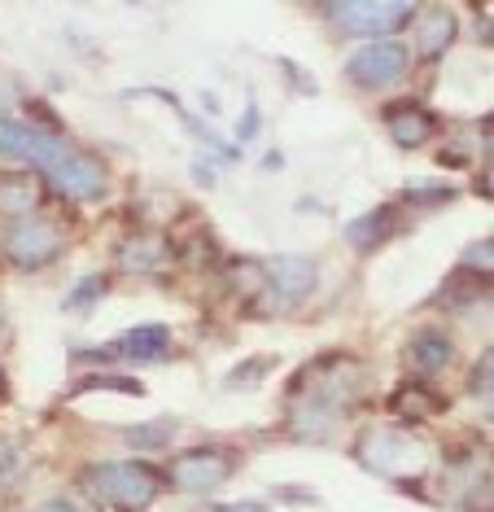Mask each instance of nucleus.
<instances>
[{
	"label": "nucleus",
	"instance_id": "nucleus-5",
	"mask_svg": "<svg viewBox=\"0 0 494 512\" xmlns=\"http://www.w3.org/2000/svg\"><path fill=\"white\" fill-rule=\"evenodd\" d=\"M232 473V456L223 447H202V451H184L171 464V482L180 491H215L219 482H228Z\"/></svg>",
	"mask_w": 494,
	"mask_h": 512
},
{
	"label": "nucleus",
	"instance_id": "nucleus-13",
	"mask_svg": "<svg viewBox=\"0 0 494 512\" xmlns=\"http://www.w3.org/2000/svg\"><path fill=\"white\" fill-rule=\"evenodd\" d=\"M40 206V184L31 176H0V211L5 215H31Z\"/></svg>",
	"mask_w": 494,
	"mask_h": 512
},
{
	"label": "nucleus",
	"instance_id": "nucleus-2",
	"mask_svg": "<svg viewBox=\"0 0 494 512\" xmlns=\"http://www.w3.org/2000/svg\"><path fill=\"white\" fill-rule=\"evenodd\" d=\"M324 14L337 18L350 36H385V31L403 27L416 14V5H403V0H350V5H328Z\"/></svg>",
	"mask_w": 494,
	"mask_h": 512
},
{
	"label": "nucleus",
	"instance_id": "nucleus-10",
	"mask_svg": "<svg viewBox=\"0 0 494 512\" xmlns=\"http://www.w3.org/2000/svg\"><path fill=\"white\" fill-rule=\"evenodd\" d=\"M171 346V333L162 324H145V329H132L123 342H114V355H127V359H162Z\"/></svg>",
	"mask_w": 494,
	"mask_h": 512
},
{
	"label": "nucleus",
	"instance_id": "nucleus-20",
	"mask_svg": "<svg viewBox=\"0 0 494 512\" xmlns=\"http://www.w3.org/2000/svg\"><path fill=\"white\" fill-rule=\"evenodd\" d=\"M35 512H79L75 504H66V499H49V504H40Z\"/></svg>",
	"mask_w": 494,
	"mask_h": 512
},
{
	"label": "nucleus",
	"instance_id": "nucleus-9",
	"mask_svg": "<svg viewBox=\"0 0 494 512\" xmlns=\"http://www.w3.org/2000/svg\"><path fill=\"white\" fill-rule=\"evenodd\" d=\"M385 123H390L394 141L407 145V149L411 145H425L433 136V114L420 110V106H390V110H385Z\"/></svg>",
	"mask_w": 494,
	"mask_h": 512
},
{
	"label": "nucleus",
	"instance_id": "nucleus-1",
	"mask_svg": "<svg viewBox=\"0 0 494 512\" xmlns=\"http://www.w3.org/2000/svg\"><path fill=\"white\" fill-rule=\"evenodd\" d=\"M88 491L101 499V504H114V508H145L154 504L158 491H162V477L158 469L149 464H136V460H110V464H97L88 469Z\"/></svg>",
	"mask_w": 494,
	"mask_h": 512
},
{
	"label": "nucleus",
	"instance_id": "nucleus-16",
	"mask_svg": "<svg viewBox=\"0 0 494 512\" xmlns=\"http://www.w3.org/2000/svg\"><path fill=\"white\" fill-rule=\"evenodd\" d=\"M162 241L158 237H136V241H127V246L119 250V267L123 272H132V276H140V272H154V267L162 263Z\"/></svg>",
	"mask_w": 494,
	"mask_h": 512
},
{
	"label": "nucleus",
	"instance_id": "nucleus-3",
	"mask_svg": "<svg viewBox=\"0 0 494 512\" xmlns=\"http://www.w3.org/2000/svg\"><path fill=\"white\" fill-rule=\"evenodd\" d=\"M0 154L9 158H22V162H35V167L53 171L57 162L70 154L66 141L40 132V127H27V123H14V119H0Z\"/></svg>",
	"mask_w": 494,
	"mask_h": 512
},
{
	"label": "nucleus",
	"instance_id": "nucleus-6",
	"mask_svg": "<svg viewBox=\"0 0 494 512\" xmlns=\"http://www.w3.org/2000/svg\"><path fill=\"white\" fill-rule=\"evenodd\" d=\"M5 250L18 267H44L62 254V232L53 224H44V219H22V224H14V232H9Z\"/></svg>",
	"mask_w": 494,
	"mask_h": 512
},
{
	"label": "nucleus",
	"instance_id": "nucleus-11",
	"mask_svg": "<svg viewBox=\"0 0 494 512\" xmlns=\"http://www.w3.org/2000/svg\"><path fill=\"white\" fill-rule=\"evenodd\" d=\"M451 44H455V14L433 9V14L420 18V57H425V62L442 57Z\"/></svg>",
	"mask_w": 494,
	"mask_h": 512
},
{
	"label": "nucleus",
	"instance_id": "nucleus-7",
	"mask_svg": "<svg viewBox=\"0 0 494 512\" xmlns=\"http://www.w3.org/2000/svg\"><path fill=\"white\" fill-rule=\"evenodd\" d=\"M49 176H53L57 189L66 197H75V202H92V197L105 193V167L92 154H75V149H70Z\"/></svg>",
	"mask_w": 494,
	"mask_h": 512
},
{
	"label": "nucleus",
	"instance_id": "nucleus-19",
	"mask_svg": "<svg viewBox=\"0 0 494 512\" xmlns=\"http://www.w3.org/2000/svg\"><path fill=\"white\" fill-rule=\"evenodd\" d=\"M9 473H14V451H5V447H0V486L9 482Z\"/></svg>",
	"mask_w": 494,
	"mask_h": 512
},
{
	"label": "nucleus",
	"instance_id": "nucleus-4",
	"mask_svg": "<svg viewBox=\"0 0 494 512\" xmlns=\"http://www.w3.org/2000/svg\"><path fill=\"white\" fill-rule=\"evenodd\" d=\"M346 75L363 88H385L407 75V49L398 40H376L346 62Z\"/></svg>",
	"mask_w": 494,
	"mask_h": 512
},
{
	"label": "nucleus",
	"instance_id": "nucleus-17",
	"mask_svg": "<svg viewBox=\"0 0 494 512\" xmlns=\"http://www.w3.org/2000/svg\"><path fill=\"white\" fill-rule=\"evenodd\" d=\"M171 434H175V425L162 421V425H149V429H132V442L136 447H162Z\"/></svg>",
	"mask_w": 494,
	"mask_h": 512
},
{
	"label": "nucleus",
	"instance_id": "nucleus-14",
	"mask_svg": "<svg viewBox=\"0 0 494 512\" xmlns=\"http://www.w3.org/2000/svg\"><path fill=\"white\" fill-rule=\"evenodd\" d=\"M390 224H394L390 206H381V211H368L363 219H355V224L346 228V241H350V246H359V250H376L385 237H390Z\"/></svg>",
	"mask_w": 494,
	"mask_h": 512
},
{
	"label": "nucleus",
	"instance_id": "nucleus-15",
	"mask_svg": "<svg viewBox=\"0 0 494 512\" xmlns=\"http://www.w3.org/2000/svg\"><path fill=\"white\" fill-rule=\"evenodd\" d=\"M442 412V399L433 390H425L420 381H411L394 394V416H407V421H425V416H438Z\"/></svg>",
	"mask_w": 494,
	"mask_h": 512
},
{
	"label": "nucleus",
	"instance_id": "nucleus-12",
	"mask_svg": "<svg viewBox=\"0 0 494 512\" xmlns=\"http://www.w3.org/2000/svg\"><path fill=\"white\" fill-rule=\"evenodd\" d=\"M411 364H416L420 372H442L446 364H451V337L446 333H438V329H425L411 342Z\"/></svg>",
	"mask_w": 494,
	"mask_h": 512
},
{
	"label": "nucleus",
	"instance_id": "nucleus-8",
	"mask_svg": "<svg viewBox=\"0 0 494 512\" xmlns=\"http://www.w3.org/2000/svg\"><path fill=\"white\" fill-rule=\"evenodd\" d=\"M267 285L285 302L307 298L315 289V263L307 254H276V259H267Z\"/></svg>",
	"mask_w": 494,
	"mask_h": 512
},
{
	"label": "nucleus",
	"instance_id": "nucleus-21",
	"mask_svg": "<svg viewBox=\"0 0 494 512\" xmlns=\"http://www.w3.org/2000/svg\"><path fill=\"white\" fill-rule=\"evenodd\" d=\"M254 127H258V110H250V119H241V141L254 132Z\"/></svg>",
	"mask_w": 494,
	"mask_h": 512
},
{
	"label": "nucleus",
	"instance_id": "nucleus-18",
	"mask_svg": "<svg viewBox=\"0 0 494 512\" xmlns=\"http://www.w3.org/2000/svg\"><path fill=\"white\" fill-rule=\"evenodd\" d=\"M101 289H105V281H101V276H88V281L79 285V289H75V294H70V298H66V307H70V311H79V307H84V302H92V298H97Z\"/></svg>",
	"mask_w": 494,
	"mask_h": 512
}]
</instances>
